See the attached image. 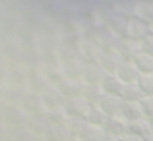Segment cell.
<instances>
[{
	"mask_svg": "<svg viewBox=\"0 0 153 141\" xmlns=\"http://www.w3.org/2000/svg\"><path fill=\"white\" fill-rule=\"evenodd\" d=\"M136 66L142 72H151L153 70V56L151 54H136Z\"/></svg>",
	"mask_w": 153,
	"mask_h": 141,
	"instance_id": "1",
	"label": "cell"
},
{
	"mask_svg": "<svg viewBox=\"0 0 153 141\" xmlns=\"http://www.w3.org/2000/svg\"><path fill=\"white\" fill-rule=\"evenodd\" d=\"M120 72H122V78L124 79H128V81H132V79H136L140 75V70H138V66L136 64H126V66H122L120 68Z\"/></svg>",
	"mask_w": 153,
	"mask_h": 141,
	"instance_id": "2",
	"label": "cell"
},
{
	"mask_svg": "<svg viewBox=\"0 0 153 141\" xmlns=\"http://www.w3.org/2000/svg\"><path fill=\"white\" fill-rule=\"evenodd\" d=\"M140 85L143 87L146 91H153V75H149V74H146L142 79H140Z\"/></svg>",
	"mask_w": 153,
	"mask_h": 141,
	"instance_id": "3",
	"label": "cell"
},
{
	"mask_svg": "<svg viewBox=\"0 0 153 141\" xmlns=\"http://www.w3.org/2000/svg\"><path fill=\"white\" fill-rule=\"evenodd\" d=\"M146 108H147L149 112H153V97H149V99L146 100Z\"/></svg>",
	"mask_w": 153,
	"mask_h": 141,
	"instance_id": "4",
	"label": "cell"
}]
</instances>
